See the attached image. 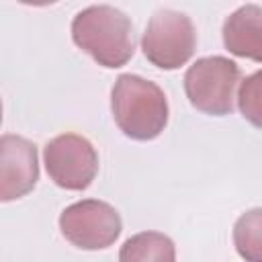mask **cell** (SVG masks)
<instances>
[{
    "mask_svg": "<svg viewBox=\"0 0 262 262\" xmlns=\"http://www.w3.org/2000/svg\"><path fill=\"white\" fill-rule=\"evenodd\" d=\"M72 39L102 68H121L135 53L131 18L108 4L80 10L72 20Z\"/></svg>",
    "mask_w": 262,
    "mask_h": 262,
    "instance_id": "6da1fadb",
    "label": "cell"
},
{
    "mask_svg": "<svg viewBox=\"0 0 262 262\" xmlns=\"http://www.w3.org/2000/svg\"><path fill=\"white\" fill-rule=\"evenodd\" d=\"M111 111L117 127L131 139H156L168 125L164 90L137 74H121L111 90Z\"/></svg>",
    "mask_w": 262,
    "mask_h": 262,
    "instance_id": "7a4b0ae2",
    "label": "cell"
},
{
    "mask_svg": "<svg viewBox=\"0 0 262 262\" xmlns=\"http://www.w3.org/2000/svg\"><path fill=\"white\" fill-rule=\"evenodd\" d=\"M242 80L239 66L225 55L196 59L184 74L188 102L211 117H225L233 111L235 86Z\"/></svg>",
    "mask_w": 262,
    "mask_h": 262,
    "instance_id": "3957f363",
    "label": "cell"
},
{
    "mask_svg": "<svg viewBox=\"0 0 262 262\" xmlns=\"http://www.w3.org/2000/svg\"><path fill=\"white\" fill-rule=\"evenodd\" d=\"M196 49V31L188 14L162 8L151 14L141 35V51L160 70H178Z\"/></svg>",
    "mask_w": 262,
    "mask_h": 262,
    "instance_id": "277c9868",
    "label": "cell"
},
{
    "mask_svg": "<svg viewBox=\"0 0 262 262\" xmlns=\"http://www.w3.org/2000/svg\"><path fill=\"white\" fill-rule=\"evenodd\" d=\"M59 229L80 250H104L119 239L123 221L113 205L98 199H84L61 211Z\"/></svg>",
    "mask_w": 262,
    "mask_h": 262,
    "instance_id": "5b68a950",
    "label": "cell"
},
{
    "mask_svg": "<svg viewBox=\"0 0 262 262\" xmlns=\"http://www.w3.org/2000/svg\"><path fill=\"white\" fill-rule=\"evenodd\" d=\"M43 164L49 178L66 190H84L98 174V154L78 133H61L47 141Z\"/></svg>",
    "mask_w": 262,
    "mask_h": 262,
    "instance_id": "8992f818",
    "label": "cell"
},
{
    "mask_svg": "<svg viewBox=\"0 0 262 262\" xmlns=\"http://www.w3.org/2000/svg\"><path fill=\"white\" fill-rule=\"evenodd\" d=\"M39 180V160L33 141L4 133L0 139V201L10 203L29 194Z\"/></svg>",
    "mask_w": 262,
    "mask_h": 262,
    "instance_id": "52a82bcc",
    "label": "cell"
},
{
    "mask_svg": "<svg viewBox=\"0 0 262 262\" xmlns=\"http://www.w3.org/2000/svg\"><path fill=\"white\" fill-rule=\"evenodd\" d=\"M223 45L229 53L262 63V6L244 4L223 20Z\"/></svg>",
    "mask_w": 262,
    "mask_h": 262,
    "instance_id": "ba28073f",
    "label": "cell"
},
{
    "mask_svg": "<svg viewBox=\"0 0 262 262\" xmlns=\"http://www.w3.org/2000/svg\"><path fill=\"white\" fill-rule=\"evenodd\" d=\"M119 262H176V246L162 231H139L125 239Z\"/></svg>",
    "mask_w": 262,
    "mask_h": 262,
    "instance_id": "9c48e42d",
    "label": "cell"
},
{
    "mask_svg": "<svg viewBox=\"0 0 262 262\" xmlns=\"http://www.w3.org/2000/svg\"><path fill=\"white\" fill-rule=\"evenodd\" d=\"M233 246L246 262H262V207L237 217L233 225Z\"/></svg>",
    "mask_w": 262,
    "mask_h": 262,
    "instance_id": "30bf717a",
    "label": "cell"
},
{
    "mask_svg": "<svg viewBox=\"0 0 262 262\" xmlns=\"http://www.w3.org/2000/svg\"><path fill=\"white\" fill-rule=\"evenodd\" d=\"M237 108L246 121L262 129V70L250 74L239 82Z\"/></svg>",
    "mask_w": 262,
    "mask_h": 262,
    "instance_id": "8fae6325",
    "label": "cell"
}]
</instances>
